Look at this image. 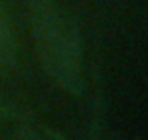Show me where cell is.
<instances>
[{"mask_svg": "<svg viewBox=\"0 0 148 140\" xmlns=\"http://www.w3.org/2000/svg\"><path fill=\"white\" fill-rule=\"evenodd\" d=\"M33 43L45 71L69 91L83 87V47L73 21L55 0H29Z\"/></svg>", "mask_w": 148, "mask_h": 140, "instance_id": "6da1fadb", "label": "cell"}, {"mask_svg": "<svg viewBox=\"0 0 148 140\" xmlns=\"http://www.w3.org/2000/svg\"><path fill=\"white\" fill-rule=\"evenodd\" d=\"M6 112H8V106L2 102V97H0V118H2V116H6Z\"/></svg>", "mask_w": 148, "mask_h": 140, "instance_id": "277c9868", "label": "cell"}, {"mask_svg": "<svg viewBox=\"0 0 148 140\" xmlns=\"http://www.w3.org/2000/svg\"><path fill=\"white\" fill-rule=\"evenodd\" d=\"M14 140H45V138H41L39 134H35L31 130H21V132H16Z\"/></svg>", "mask_w": 148, "mask_h": 140, "instance_id": "3957f363", "label": "cell"}, {"mask_svg": "<svg viewBox=\"0 0 148 140\" xmlns=\"http://www.w3.org/2000/svg\"><path fill=\"white\" fill-rule=\"evenodd\" d=\"M16 57H18V45H16L14 29L6 12V6L0 0V75L16 67Z\"/></svg>", "mask_w": 148, "mask_h": 140, "instance_id": "7a4b0ae2", "label": "cell"}]
</instances>
